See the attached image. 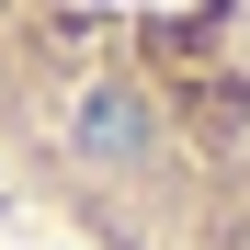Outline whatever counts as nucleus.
Wrapping results in <instances>:
<instances>
[{
    "mask_svg": "<svg viewBox=\"0 0 250 250\" xmlns=\"http://www.w3.org/2000/svg\"><path fill=\"white\" fill-rule=\"evenodd\" d=\"M0 182L80 250H250V0H0Z\"/></svg>",
    "mask_w": 250,
    "mask_h": 250,
    "instance_id": "1",
    "label": "nucleus"
}]
</instances>
